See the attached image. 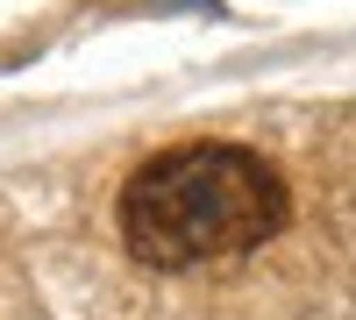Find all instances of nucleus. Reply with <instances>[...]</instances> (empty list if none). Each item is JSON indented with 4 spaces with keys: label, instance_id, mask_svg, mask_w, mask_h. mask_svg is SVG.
Listing matches in <instances>:
<instances>
[{
    "label": "nucleus",
    "instance_id": "obj_1",
    "mask_svg": "<svg viewBox=\"0 0 356 320\" xmlns=\"http://www.w3.org/2000/svg\"><path fill=\"white\" fill-rule=\"evenodd\" d=\"M292 192L278 164H264L250 142H178L129 171L122 185V242L150 271H200L235 264L285 228Z\"/></svg>",
    "mask_w": 356,
    "mask_h": 320
},
{
    "label": "nucleus",
    "instance_id": "obj_2",
    "mask_svg": "<svg viewBox=\"0 0 356 320\" xmlns=\"http://www.w3.org/2000/svg\"><path fill=\"white\" fill-rule=\"evenodd\" d=\"M171 8H193V15H214V0H171Z\"/></svg>",
    "mask_w": 356,
    "mask_h": 320
}]
</instances>
